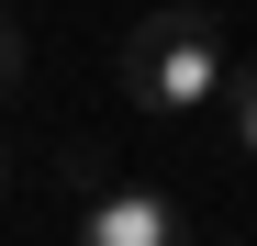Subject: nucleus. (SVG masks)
Returning <instances> with one entry per match:
<instances>
[{
	"instance_id": "1",
	"label": "nucleus",
	"mask_w": 257,
	"mask_h": 246,
	"mask_svg": "<svg viewBox=\"0 0 257 246\" xmlns=\"http://www.w3.org/2000/svg\"><path fill=\"white\" fill-rule=\"evenodd\" d=\"M224 78H235V45L201 0H168V12H146L123 34V101L157 112V123H201L224 101Z\"/></svg>"
},
{
	"instance_id": "2",
	"label": "nucleus",
	"mask_w": 257,
	"mask_h": 246,
	"mask_svg": "<svg viewBox=\"0 0 257 246\" xmlns=\"http://www.w3.org/2000/svg\"><path fill=\"white\" fill-rule=\"evenodd\" d=\"M67 179H78V235H90V246H179V235H190L179 190H157L146 168H101V157H67Z\"/></svg>"
},
{
	"instance_id": "3",
	"label": "nucleus",
	"mask_w": 257,
	"mask_h": 246,
	"mask_svg": "<svg viewBox=\"0 0 257 246\" xmlns=\"http://www.w3.org/2000/svg\"><path fill=\"white\" fill-rule=\"evenodd\" d=\"M212 123L235 135V157H257V56H235V78H224V101H212Z\"/></svg>"
},
{
	"instance_id": "4",
	"label": "nucleus",
	"mask_w": 257,
	"mask_h": 246,
	"mask_svg": "<svg viewBox=\"0 0 257 246\" xmlns=\"http://www.w3.org/2000/svg\"><path fill=\"white\" fill-rule=\"evenodd\" d=\"M12 90H23V23L0 12V101H12Z\"/></svg>"
},
{
	"instance_id": "5",
	"label": "nucleus",
	"mask_w": 257,
	"mask_h": 246,
	"mask_svg": "<svg viewBox=\"0 0 257 246\" xmlns=\"http://www.w3.org/2000/svg\"><path fill=\"white\" fill-rule=\"evenodd\" d=\"M0 190H12V157H0Z\"/></svg>"
}]
</instances>
